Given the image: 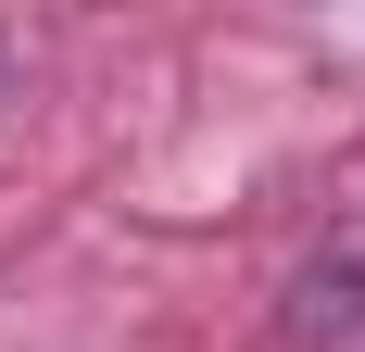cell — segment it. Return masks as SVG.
Returning a JSON list of instances; mask_svg holds the SVG:
<instances>
[{
    "instance_id": "1",
    "label": "cell",
    "mask_w": 365,
    "mask_h": 352,
    "mask_svg": "<svg viewBox=\"0 0 365 352\" xmlns=\"http://www.w3.org/2000/svg\"><path fill=\"white\" fill-rule=\"evenodd\" d=\"M26 63H38V51H26V38H13V26H0V101L26 88Z\"/></svg>"
}]
</instances>
